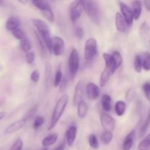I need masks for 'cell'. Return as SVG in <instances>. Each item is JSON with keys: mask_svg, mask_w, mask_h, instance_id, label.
<instances>
[{"mask_svg": "<svg viewBox=\"0 0 150 150\" xmlns=\"http://www.w3.org/2000/svg\"><path fill=\"white\" fill-rule=\"evenodd\" d=\"M32 22L35 27L36 28V32L41 36L44 40L47 50L51 53V42H52V38L51 37L49 27L48 24L44 21L38 18L32 19Z\"/></svg>", "mask_w": 150, "mask_h": 150, "instance_id": "1", "label": "cell"}, {"mask_svg": "<svg viewBox=\"0 0 150 150\" xmlns=\"http://www.w3.org/2000/svg\"><path fill=\"white\" fill-rule=\"evenodd\" d=\"M68 102H69V96L67 95H63L57 101L55 105H54V110H53L51 122H50L49 126L48 127V130H51L57 124L60 117L64 113Z\"/></svg>", "mask_w": 150, "mask_h": 150, "instance_id": "2", "label": "cell"}, {"mask_svg": "<svg viewBox=\"0 0 150 150\" xmlns=\"http://www.w3.org/2000/svg\"><path fill=\"white\" fill-rule=\"evenodd\" d=\"M82 4L90 19L96 24H99L101 12L99 3L96 1H82Z\"/></svg>", "mask_w": 150, "mask_h": 150, "instance_id": "3", "label": "cell"}, {"mask_svg": "<svg viewBox=\"0 0 150 150\" xmlns=\"http://www.w3.org/2000/svg\"><path fill=\"white\" fill-rule=\"evenodd\" d=\"M97 50L96 40L94 38H88L85 42L84 45V57L87 62L92 61L96 56Z\"/></svg>", "mask_w": 150, "mask_h": 150, "instance_id": "4", "label": "cell"}, {"mask_svg": "<svg viewBox=\"0 0 150 150\" xmlns=\"http://www.w3.org/2000/svg\"><path fill=\"white\" fill-rule=\"evenodd\" d=\"M79 67V53L76 48H73L69 57V69L71 79H73L77 73Z\"/></svg>", "mask_w": 150, "mask_h": 150, "instance_id": "5", "label": "cell"}, {"mask_svg": "<svg viewBox=\"0 0 150 150\" xmlns=\"http://www.w3.org/2000/svg\"><path fill=\"white\" fill-rule=\"evenodd\" d=\"M84 11L82 1H74L71 3L69 7L70 13V18L73 23L77 21L80 16H82V12Z\"/></svg>", "mask_w": 150, "mask_h": 150, "instance_id": "6", "label": "cell"}, {"mask_svg": "<svg viewBox=\"0 0 150 150\" xmlns=\"http://www.w3.org/2000/svg\"><path fill=\"white\" fill-rule=\"evenodd\" d=\"M86 94V86L83 81H79L76 85L74 94L73 97V103L77 105L80 102L84 100V97Z\"/></svg>", "mask_w": 150, "mask_h": 150, "instance_id": "7", "label": "cell"}, {"mask_svg": "<svg viewBox=\"0 0 150 150\" xmlns=\"http://www.w3.org/2000/svg\"><path fill=\"white\" fill-rule=\"evenodd\" d=\"M100 122L104 130L113 132L116 128V120L107 113H101L100 115Z\"/></svg>", "mask_w": 150, "mask_h": 150, "instance_id": "8", "label": "cell"}, {"mask_svg": "<svg viewBox=\"0 0 150 150\" xmlns=\"http://www.w3.org/2000/svg\"><path fill=\"white\" fill-rule=\"evenodd\" d=\"M65 42L60 37H53L51 42V53L56 57H60L64 54Z\"/></svg>", "mask_w": 150, "mask_h": 150, "instance_id": "9", "label": "cell"}, {"mask_svg": "<svg viewBox=\"0 0 150 150\" xmlns=\"http://www.w3.org/2000/svg\"><path fill=\"white\" fill-rule=\"evenodd\" d=\"M119 4L122 17L124 18L128 26H131L134 20L132 8H130L129 6H127V4H126L123 1H119Z\"/></svg>", "mask_w": 150, "mask_h": 150, "instance_id": "10", "label": "cell"}, {"mask_svg": "<svg viewBox=\"0 0 150 150\" xmlns=\"http://www.w3.org/2000/svg\"><path fill=\"white\" fill-rule=\"evenodd\" d=\"M26 122H27V120L25 118L20 119V120L14 122L10 124V125L7 126V127L4 129V133L5 135H10L12 134V133H16V132L19 131L21 129L24 127V126L26 125Z\"/></svg>", "mask_w": 150, "mask_h": 150, "instance_id": "11", "label": "cell"}, {"mask_svg": "<svg viewBox=\"0 0 150 150\" xmlns=\"http://www.w3.org/2000/svg\"><path fill=\"white\" fill-rule=\"evenodd\" d=\"M86 95L90 100H95L100 95L99 87L94 83H88L86 85Z\"/></svg>", "mask_w": 150, "mask_h": 150, "instance_id": "12", "label": "cell"}, {"mask_svg": "<svg viewBox=\"0 0 150 150\" xmlns=\"http://www.w3.org/2000/svg\"><path fill=\"white\" fill-rule=\"evenodd\" d=\"M115 23H116V27L118 32L121 33H125L127 32L129 26L126 23L124 18L122 17L121 14L120 13H117L115 17Z\"/></svg>", "mask_w": 150, "mask_h": 150, "instance_id": "13", "label": "cell"}, {"mask_svg": "<svg viewBox=\"0 0 150 150\" xmlns=\"http://www.w3.org/2000/svg\"><path fill=\"white\" fill-rule=\"evenodd\" d=\"M77 134V128L76 126L71 125L68 128L66 133V141L69 146H73Z\"/></svg>", "mask_w": 150, "mask_h": 150, "instance_id": "14", "label": "cell"}, {"mask_svg": "<svg viewBox=\"0 0 150 150\" xmlns=\"http://www.w3.org/2000/svg\"><path fill=\"white\" fill-rule=\"evenodd\" d=\"M135 139V131L134 130H131L126 136L125 137L124 140L122 144V149L123 150H130L132 149L134 144Z\"/></svg>", "mask_w": 150, "mask_h": 150, "instance_id": "15", "label": "cell"}, {"mask_svg": "<svg viewBox=\"0 0 150 150\" xmlns=\"http://www.w3.org/2000/svg\"><path fill=\"white\" fill-rule=\"evenodd\" d=\"M21 21L18 18L10 17L5 23V28L7 31L13 32L16 29L20 28Z\"/></svg>", "mask_w": 150, "mask_h": 150, "instance_id": "16", "label": "cell"}, {"mask_svg": "<svg viewBox=\"0 0 150 150\" xmlns=\"http://www.w3.org/2000/svg\"><path fill=\"white\" fill-rule=\"evenodd\" d=\"M52 76V67L49 62H46L45 64V73H44V82L46 88H49L51 83Z\"/></svg>", "mask_w": 150, "mask_h": 150, "instance_id": "17", "label": "cell"}, {"mask_svg": "<svg viewBox=\"0 0 150 150\" xmlns=\"http://www.w3.org/2000/svg\"><path fill=\"white\" fill-rule=\"evenodd\" d=\"M113 74L112 71L110 70V68L107 67H105L101 72V76H100V80H99V84L101 87H104L106 86L107 82L109 81L110 79V76Z\"/></svg>", "mask_w": 150, "mask_h": 150, "instance_id": "18", "label": "cell"}, {"mask_svg": "<svg viewBox=\"0 0 150 150\" xmlns=\"http://www.w3.org/2000/svg\"><path fill=\"white\" fill-rule=\"evenodd\" d=\"M132 10L133 13L134 20H138L142 13V3L140 1H134L132 2Z\"/></svg>", "mask_w": 150, "mask_h": 150, "instance_id": "19", "label": "cell"}, {"mask_svg": "<svg viewBox=\"0 0 150 150\" xmlns=\"http://www.w3.org/2000/svg\"><path fill=\"white\" fill-rule=\"evenodd\" d=\"M58 139V136L57 133H52L51 134H49L48 136H46L42 141V146L44 147H48V146H51V145L54 144L56 142Z\"/></svg>", "mask_w": 150, "mask_h": 150, "instance_id": "20", "label": "cell"}, {"mask_svg": "<svg viewBox=\"0 0 150 150\" xmlns=\"http://www.w3.org/2000/svg\"><path fill=\"white\" fill-rule=\"evenodd\" d=\"M88 111V105L85 100L77 105V115L79 119H84L86 117Z\"/></svg>", "mask_w": 150, "mask_h": 150, "instance_id": "21", "label": "cell"}, {"mask_svg": "<svg viewBox=\"0 0 150 150\" xmlns=\"http://www.w3.org/2000/svg\"><path fill=\"white\" fill-rule=\"evenodd\" d=\"M101 105L104 111H110L112 108L111 97L107 94H104L101 97Z\"/></svg>", "mask_w": 150, "mask_h": 150, "instance_id": "22", "label": "cell"}, {"mask_svg": "<svg viewBox=\"0 0 150 150\" xmlns=\"http://www.w3.org/2000/svg\"><path fill=\"white\" fill-rule=\"evenodd\" d=\"M111 57L112 59H113V64H114L115 68H116V70H117L118 68L121 67V65L123 63V57H122L120 52L118 51H113V54H111Z\"/></svg>", "mask_w": 150, "mask_h": 150, "instance_id": "23", "label": "cell"}, {"mask_svg": "<svg viewBox=\"0 0 150 150\" xmlns=\"http://www.w3.org/2000/svg\"><path fill=\"white\" fill-rule=\"evenodd\" d=\"M32 4L35 6L36 8L41 10V12L46 11V10L51 9L49 4L48 1H41V0H35V1H32Z\"/></svg>", "mask_w": 150, "mask_h": 150, "instance_id": "24", "label": "cell"}, {"mask_svg": "<svg viewBox=\"0 0 150 150\" xmlns=\"http://www.w3.org/2000/svg\"><path fill=\"white\" fill-rule=\"evenodd\" d=\"M126 105L124 101L119 100L116 102V105H115V111H116V115L119 117H121L125 114L126 111Z\"/></svg>", "mask_w": 150, "mask_h": 150, "instance_id": "25", "label": "cell"}, {"mask_svg": "<svg viewBox=\"0 0 150 150\" xmlns=\"http://www.w3.org/2000/svg\"><path fill=\"white\" fill-rule=\"evenodd\" d=\"M103 59H104V61L105 62V67H107L108 68L110 69V70L112 71V73H114L116 71V68H115L114 64H113V59H112L111 55L107 53H104L102 55Z\"/></svg>", "mask_w": 150, "mask_h": 150, "instance_id": "26", "label": "cell"}, {"mask_svg": "<svg viewBox=\"0 0 150 150\" xmlns=\"http://www.w3.org/2000/svg\"><path fill=\"white\" fill-rule=\"evenodd\" d=\"M138 150H150V133L138 144Z\"/></svg>", "mask_w": 150, "mask_h": 150, "instance_id": "27", "label": "cell"}, {"mask_svg": "<svg viewBox=\"0 0 150 150\" xmlns=\"http://www.w3.org/2000/svg\"><path fill=\"white\" fill-rule=\"evenodd\" d=\"M149 126H150V108H149V111L148 112V114H147L146 119L145 122H144V124H143L142 127H141V129H140V133H139L140 137H143V136L146 134V133L147 130L149 129Z\"/></svg>", "mask_w": 150, "mask_h": 150, "instance_id": "28", "label": "cell"}, {"mask_svg": "<svg viewBox=\"0 0 150 150\" xmlns=\"http://www.w3.org/2000/svg\"><path fill=\"white\" fill-rule=\"evenodd\" d=\"M140 35H141V38L143 40L146 39L148 35L149 32L150 26L148 24L146 21H144L141 23V26H140Z\"/></svg>", "mask_w": 150, "mask_h": 150, "instance_id": "29", "label": "cell"}, {"mask_svg": "<svg viewBox=\"0 0 150 150\" xmlns=\"http://www.w3.org/2000/svg\"><path fill=\"white\" fill-rule=\"evenodd\" d=\"M113 138V132L107 131V130H104L101 136V140L104 144H109L112 142Z\"/></svg>", "mask_w": 150, "mask_h": 150, "instance_id": "30", "label": "cell"}, {"mask_svg": "<svg viewBox=\"0 0 150 150\" xmlns=\"http://www.w3.org/2000/svg\"><path fill=\"white\" fill-rule=\"evenodd\" d=\"M35 38H36L37 41H38V44L39 45V48H40V51H41V54L42 56H45L46 55V46L45 43H44V40H42V38H41L39 35L38 34V32L36 31H35Z\"/></svg>", "mask_w": 150, "mask_h": 150, "instance_id": "31", "label": "cell"}, {"mask_svg": "<svg viewBox=\"0 0 150 150\" xmlns=\"http://www.w3.org/2000/svg\"><path fill=\"white\" fill-rule=\"evenodd\" d=\"M20 47L22 51L26 54V53L31 51V49H32V42H30V40L28 38H26V39H24L20 41Z\"/></svg>", "mask_w": 150, "mask_h": 150, "instance_id": "32", "label": "cell"}, {"mask_svg": "<svg viewBox=\"0 0 150 150\" xmlns=\"http://www.w3.org/2000/svg\"><path fill=\"white\" fill-rule=\"evenodd\" d=\"M134 69L137 73H141L143 69V63H142V57L139 54H137L135 57L134 60Z\"/></svg>", "mask_w": 150, "mask_h": 150, "instance_id": "33", "label": "cell"}, {"mask_svg": "<svg viewBox=\"0 0 150 150\" xmlns=\"http://www.w3.org/2000/svg\"><path fill=\"white\" fill-rule=\"evenodd\" d=\"M143 69L145 71H149L150 70V53L145 52L142 58Z\"/></svg>", "mask_w": 150, "mask_h": 150, "instance_id": "34", "label": "cell"}, {"mask_svg": "<svg viewBox=\"0 0 150 150\" xmlns=\"http://www.w3.org/2000/svg\"><path fill=\"white\" fill-rule=\"evenodd\" d=\"M63 73H62V70L60 67L59 66V67L57 68V71L55 73V76H54V87H57L58 86H60V83L63 81Z\"/></svg>", "mask_w": 150, "mask_h": 150, "instance_id": "35", "label": "cell"}, {"mask_svg": "<svg viewBox=\"0 0 150 150\" xmlns=\"http://www.w3.org/2000/svg\"><path fill=\"white\" fill-rule=\"evenodd\" d=\"M13 36L16 39L19 40H22L24 39H26V33H25L24 31L21 29V28H19V29H16L15 31H13V32H11Z\"/></svg>", "mask_w": 150, "mask_h": 150, "instance_id": "36", "label": "cell"}, {"mask_svg": "<svg viewBox=\"0 0 150 150\" xmlns=\"http://www.w3.org/2000/svg\"><path fill=\"white\" fill-rule=\"evenodd\" d=\"M88 142L91 148L94 149H97L99 147V143L97 137L94 134H91L88 136Z\"/></svg>", "mask_w": 150, "mask_h": 150, "instance_id": "37", "label": "cell"}, {"mask_svg": "<svg viewBox=\"0 0 150 150\" xmlns=\"http://www.w3.org/2000/svg\"><path fill=\"white\" fill-rule=\"evenodd\" d=\"M44 122H45V119H44L43 116H37L35 118L33 125H32L34 130H36L39 129L44 125Z\"/></svg>", "mask_w": 150, "mask_h": 150, "instance_id": "38", "label": "cell"}, {"mask_svg": "<svg viewBox=\"0 0 150 150\" xmlns=\"http://www.w3.org/2000/svg\"><path fill=\"white\" fill-rule=\"evenodd\" d=\"M23 141L20 139V138H18L16 141L14 142V143L13 144L12 146L10 147V150H22L23 149Z\"/></svg>", "mask_w": 150, "mask_h": 150, "instance_id": "39", "label": "cell"}, {"mask_svg": "<svg viewBox=\"0 0 150 150\" xmlns=\"http://www.w3.org/2000/svg\"><path fill=\"white\" fill-rule=\"evenodd\" d=\"M143 90H144L145 96L147 100L150 102V83L149 82H146L143 84Z\"/></svg>", "mask_w": 150, "mask_h": 150, "instance_id": "40", "label": "cell"}, {"mask_svg": "<svg viewBox=\"0 0 150 150\" xmlns=\"http://www.w3.org/2000/svg\"><path fill=\"white\" fill-rule=\"evenodd\" d=\"M42 13L43 15L46 18V19L49 22H53L54 21V13H53L52 10H51V8L49 9V10H46V11L43 12Z\"/></svg>", "mask_w": 150, "mask_h": 150, "instance_id": "41", "label": "cell"}, {"mask_svg": "<svg viewBox=\"0 0 150 150\" xmlns=\"http://www.w3.org/2000/svg\"><path fill=\"white\" fill-rule=\"evenodd\" d=\"M25 58H26V61L28 64H32V63L35 61V54H34L33 51H29V52L26 53V56H25Z\"/></svg>", "mask_w": 150, "mask_h": 150, "instance_id": "42", "label": "cell"}, {"mask_svg": "<svg viewBox=\"0 0 150 150\" xmlns=\"http://www.w3.org/2000/svg\"><path fill=\"white\" fill-rule=\"evenodd\" d=\"M30 79L34 83H38L40 79V73L38 70H34L30 75Z\"/></svg>", "mask_w": 150, "mask_h": 150, "instance_id": "43", "label": "cell"}, {"mask_svg": "<svg viewBox=\"0 0 150 150\" xmlns=\"http://www.w3.org/2000/svg\"><path fill=\"white\" fill-rule=\"evenodd\" d=\"M37 108H38V106H37V105H34V106H32V108H31L30 109H29V111H28L27 112H26V115L24 116V118L26 119V120H28V119L31 118V117H32V116H33L34 114H35V113L36 112Z\"/></svg>", "mask_w": 150, "mask_h": 150, "instance_id": "44", "label": "cell"}, {"mask_svg": "<svg viewBox=\"0 0 150 150\" xmlns=\"http://www.w3.org/2000/svg\"><path fill=\"white\" fill-rule=\"evenodd\" d=\"M75 35L79 40H81L84 37V30L80 26H77L75 29Z\"/></svg>", "mask_w": 150, "mask_h": 150, "instance_id": "45", "label": "cell"}, {"mask_svg": "<svg viewBox=\"0 0 150 150\" xmlns=\"http://www.w3.org/2000/svg\"><path fill=\"white\" fill-rule=\"evenodd\" d=\"M66 84H67V80L66 79V78H63V81H61V83H60V91H63L65 90V89H66Z\"/></svg>", "mask_w": 150, "mask_h": 150, "instance_id": "46", "label": "cell"}, {"mask_svg": "<svg viewBox=\"0 0 150 150\" xmlns=\"http://www.w3.org/2000/svg\"><path fill=\"white\" fill-rule=\"evenodd\" d=\"M65 149V141L62 142L54 150H64Z\"/></svg>", "mask_w": 150, "mask_h": 150, "instance_id": "47", "label": "cell"}, {"mask_svg": "<svg viewBox=\"0 0 150 150\" xmlns=\"http://www.w3.org/2000/svg\"><path fill=\"white\" fill-rule=\"evenodd\" d=\"M143 4H144V7L146 9L147 11H150V1H143Z\"/></svg>", "mask_w": 150, "mask_h": 150, "instance_id": "48", "label": "cell"}, {"mask_svg": "<svg viewBox=\"0 0 150 150\" xmlns=\"http://www.w3.org/2000/svg\"><path fill=\"white\" fill-rule=\"evenodd\" d=\"M6 116V113L5 112H0V120H2L4 117Z\"/></svg>", "mask_w": 150, "mask_h": 150, "instance_id": "49", "label": "cell"}, {"mask_svg": "<svg viewBox=\"0 0 150 150\" xmlns=\"http://www.w3.org/2000/svg\"><path fill=\"white\" fill-rule=\"evenodd\" d=\"M19 2L22 4H26L27 3V1H19Z\"/></svg>", "mask_w": 150, "mask_h": 150, "instance_id": "50", "label": "cell"}, {"mask_svg": "<svg viewBox=\"0 0 150 150\" xmlns=\"http://www.w3.org/2000/svg\"><path fill=\"white\" fill-rule=\"evenodd\" d=\"M41 150H48V149H47L46 147H44V148H42Z\"/></svg>", "mask_w": 150, "mask_h": 150, "instance_id": "51", "label": "cell"}]
</instances>
